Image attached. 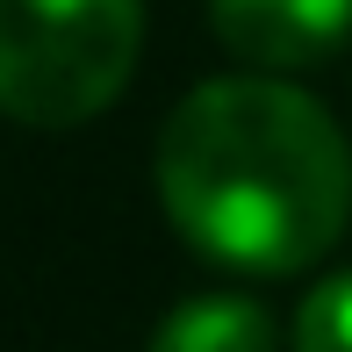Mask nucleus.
Segmentation results:
<instances>
[{"mask_svg":"<svg viewBox=\"0 0 352 352\" xmlns=\"http://www.w3.org/2000/svg\"><path fill=\"white\" fill-rule=\"evenodd\" d=\"M295 352H352V274H331L302 295Z\"/></svg>","mask_w":352,"mask_h":352,"instance_id":"39448f33","label":"nucleus"},{"mask_svg":"<svg viewBox=\"0 0 352 352\" xmlns=\"http://www.w3.org/2000/svg\"><path fill=\"white\" fill-rule=\"evenodd\" d=\"M209 29L252 72H309L352 43V0H209Z\"/></svg>","mask_w":352,"mask_h":352,"instance_id":"7ed1b4c3","label":"nucleus"},{"mask_svg":"<svg viewBox=\"0 0 352 352\" xmlns=\"http://www.w3.org/2000/svg\"><path fill=\"white\" fill-rule=\"evenodd\" d=\"M151 352H280V324L252 295H195L151 331Z\"/></svg>","mask_w":352,"mask_h":352,"instance_id":"20e7f679","label":"nucleus"},{"mask_svg":"<svg viewBox=\"0 0 352 352\" xmlns=\"http://www.w3.org/2000/svg\"><path fill=\"white\" fill-rule=\"evenodd\" d=\"M144 0H0V116L29 130L94 122L137 72Z\"/></svg>","mask_w":352,"mask_h":352,"instance_id":"f03ea898","label":"nucleus"},{"mask_svg":"<svg viewBox=\"0 0 352 352\" xmlns=\"http://www.w3.org/2000/svg\"><path fill=\"white\" fill-rule=\"evenodd\" d=\"M158 201L201 259L302 274L352 223V144L295 79H201L158 130Z\"/></svg>","mask_w":352,"mask_h":352,"instance_id":"f257e3e1","label":"nucleus"}]
</instances>
